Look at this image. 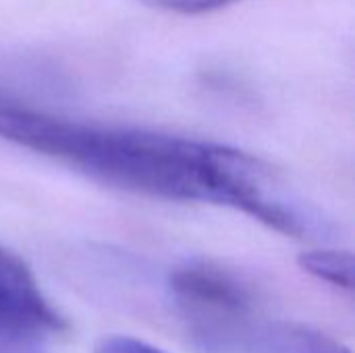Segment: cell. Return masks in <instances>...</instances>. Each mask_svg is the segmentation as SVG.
Instances as JSON below:
<instances>
[{"label":"cell","mask_w":355,"mask_h":353,"mask_svg":"<svg viewBox=\"0 0 355 353\" xmlns=\"http://www.w3.org/2000/svg\"><path fill=\"white\" fill-rule=\"evenodd\" d=\"M0 139L54 158L133 193L241 210L285 235L304 237L312 221L285 196L281 179L241 150L160 131L102 127L0 104Z\"/></svg>","instance_id":"cell-1"},{"label":"cell","mask_w":355,"mask_h":353,"mask_svg":"<svg viewBox=\"0 0 355 353\" xmlns=\"http://www.w3.org/2000/svg\"><path fill=\"white\" fill-rule=\"evenodd\" d=\"M173 298L191 335L254 316L256 291L237 273L212 264L189 262L171 275Z\"/></svg>","instance_id":"cell-2"},{"label":"cell","mask_w":355,"mask_h":353,"mask_svg":"<svg viewBox=\"0 0 355 353\" xmlns=\"http://www.w3.org/2000/svg\"><path fill=\"white\" fill-rule=\"evenodd\" d=\"M64 331L31 270L0 248V353H35Z\"/></svg>","instance_id":"cell-3"},{"label":"cell","mask_w":355,"mask_h":353,"mask_svg":"<svg viewBox=\"0 0 355 353\" xmlns=\"http://www.w3.org/2000/svg\"><path fill=\"white\" fill-rule=\"evenodd\" d=\"M300 266L318 281H324L337 289H354L355 262L352 252L339 250H312L300 256Z\"/></svg>","instance_id":"cell-4"},{"label":"cell","mask_w":355,"mask_h":353,"mask_svg":"<svg viewBox=\"0 0 355 353\" xmlns=\"http://www.w3.org/2000/svg\"><path fill=\"white\" fill-rule=\"evenodd\" d=\"M141 4L150 8H158L164 12H177V15H202L210 10H218L225 6H231L239 0H139Z\"/></svg>","instance_id":"cell-5"},{"label":"cell","mask_w":355,"mask_h":353,"mask_svg":"<svg viewBox=\"0 0 355 353\" xmlns=\"http://www.w3.org/2000/svg\"><path fill=\"white\" fill-rule=\"evenodd\" d=\"M94 353H162L160 350L137 341L133 337H106L102 339Z\"/></svg>","instance_id":"cell-6"}]
</instances>
